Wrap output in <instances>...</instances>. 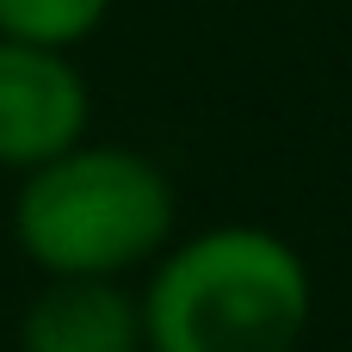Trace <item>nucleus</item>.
<instances>
[{
	"label": "nucleus",
	"mask_w": 352,
	"mask_h": 352,
	"mask_svg": "<svg viewBox=\"0 0 352 352\" xmlns=\"http://www.w3.org/2000/svg\"><path fill=\"white\" fill-rule=\"evenodd\" d=\"M136 309L142 352H303L316 278L278 229L210 223L148 260Z\"/></svg>",
	"instance_id": "f257e3e1"
},
{
	"label": "nucleus",
	"mask_w": 352,
	"mask_h": 352,
	"mask_svg": "<svg viewBox=\"0 0 352 352\" xmlns=\"http://www.w3.org/2000/svg\"><path fill=\"white\" fill-rule=\"evenodd\" d=\"M12 241L43 278H136L179 235L167 167L130 142L80 136L56 161L19 173Z\"/></svg>",
	"instance_id": "f03ea898"
},
{
	"label": "nucleus",
	"mask_w": 352,
	"mask_h": 352,
	"mask_svg": "<svg viewBox=\"0 0 352 352\" xmlns=\"http://www.w3.org/2000/svg\"><path fill=\"white\" fill-rule=\"evenodd\" d=\"M93 136V87L74 50L0 37V173H31Z\"/></svg>",
	"instance_id": "7ed1b4c3"
},
{
	"label": "nucleus",
	"mask_w": 352,
	"mask_h": 352,
	"mask_svg": "<svg viewBox=\"0 0 352 352\" xmlns=\"http://www.w3.org/2000/svg\"><path fill=\"white\" fill-rule=\"evenodd\" d=\"M19 352H142V309L124 278H43L19 316Z\"/></svg>",
	"instance_id": "20e7f679"
},
{
	"label": "nucleus",
	"mask_w": 352,
	"mask_h": 352,
	"mask_svg": "<svg viewBox=\"0 0 352 352\" xmlns=\"http://www.w3.org/2000/svg\"><path fill=\"white\" fill-rule=\"evenodd\" d=\"M118 0H0V37L43 43V50H80L105 31Z\"/></svg>",
	"instance_id": "39448f33"
}]
</instances>
